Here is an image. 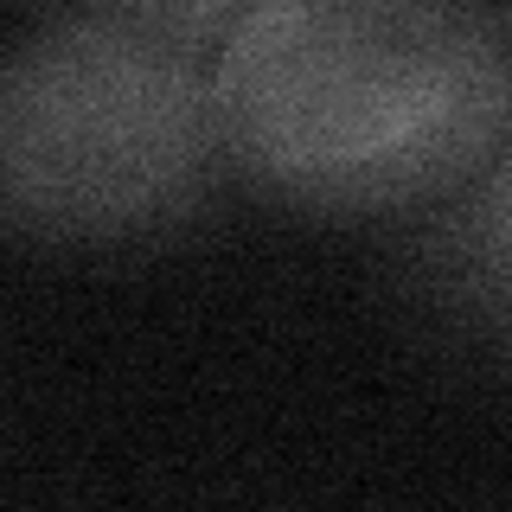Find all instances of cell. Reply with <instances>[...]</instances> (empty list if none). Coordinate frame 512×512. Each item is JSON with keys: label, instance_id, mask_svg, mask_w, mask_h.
Segmentation results:
<instances>
[{"label": "cell", "instance_id": "1", "mask_svg": "<svg viewBox=\"0 0 512 512\" xmlns=\"http://www.w3.org/2000/svg\"><path fill=\"white\" fill-rule=\"evenodd\" d=\"M218 135L308 212L448 199L512 135V39L448 0H269L218 45Z\"/></svg>", "mask_w": 512, "mask_h": 512}, {"label": "cell", "instance_id": "3", "mask_svg": "<svg viewBox=\"0 0 512 512\" xmlns=\"http://www.w3.org/2000/svg\"><path fill=\"white\" fill-rule=\"evenodd\" d=\"M455 256L468 288H480L493 308L512 314V135L493 154V167L474 180L468 212L455 218Z\"/></svg>", "mask_w": 512, "mask_h": 512}, {"label": "cell", "instance_id": "2", "mask_svg": "<svg viewBox=\"0 0 512 512\" xmlns=\"http://www.w3.org/2000/svg\"><path fill=\"white\" fill-rule=\"evenodd\" d=\"M231 7H84L45 20L0 77V199L32 237L103 244L199 205Z\"/></svg>", "mask_w": 512, "mask_h": 512}]
</instances>
